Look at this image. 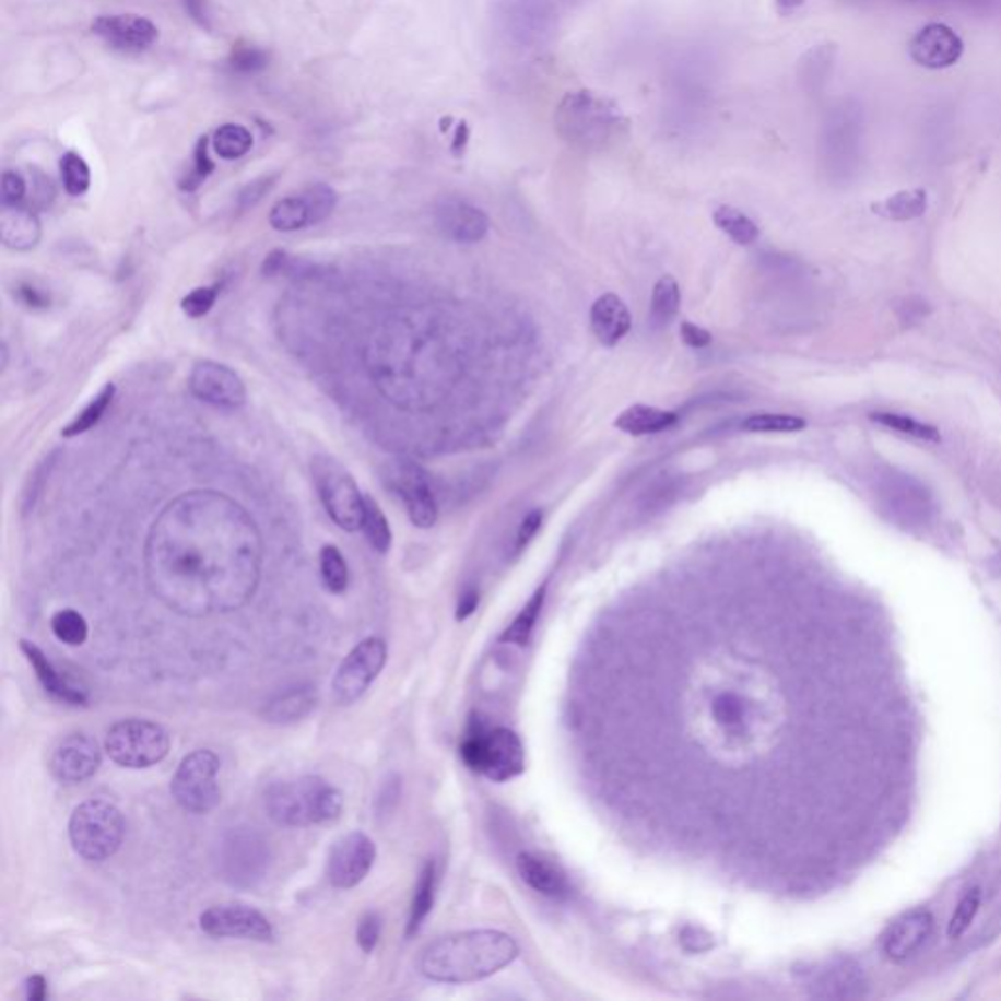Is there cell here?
Here are the masks:
<instances>
[{
    "label": "cell",
    "mask_w": 1001,
    "mask_h": 1001,
    "mask_svg": "<svg viewBox=\"0 0 1001 1001\" xmlns=\"http://www.w3.org/2000/svg\"><path fill=\"white\" fill-rule=\"evenodd\" d=\"M376 857V844L364 832L343 835L327 857V881L337 891H351L368 876Z\"/></svg>",
    "instance_id": "2e32d148"
},
{
    "label": "cell",
    "mask_w": 1001,
    "mask_h": 1001,
    "mask_svg": "<svg viewBox=\"0 0 1001 1001\" xmlns=\"http://www.w3.org/2000/svg\"><path fill=\"white\" fill-rule=\"evenodd\" d=\"M436 225L452 242L478 243L487 235L490 220L478 205L460 198H446L436 208Z\"/></svg>",
    "instance_id": "44dd1931"
},
{
    "label": "cell",
    "mask_w": 1001,
    "mask_h": 1001,
    "mask_svg": "<svg viewBox=\"0 0 1001 1001\" xmlns=\"http://www.w3.org/2000/svg\"><path fill=\"white\" fill-rule=\"evenodd\" d=\"M264 808L274 824L309 827L329 824L341 816L343 794L329 780L306 775L272 782L264 792Z\"/></svg>",
    "instance_id": "5b68a950"
},
{
    "label": "cell",
    "mask_w": 1001,
    "mask_h": 1001,
    "mask_svg": "<svg viewBox=\"0 0 1001 1001\" xmlns=\"http://www.w3.org/2000/svg\"><path fill=\"white\" fill-rule=\"evenodd\" d=\"M26 998L30 1001H44L47 998V982L42 974H34L26 980Z\"/></svg>",
    "instance_id": "6125c7cd"
},
{
    "label": "cell",
    "mask_w": 1001,
    "mask_h": 1001,
    "mask_svg": "<svg viewBox=\"0 0 1001 1001\" xmlns=\"http://www.w3.org/2000/svg\"><path fill=\"white\" fill-rule=\"evenodd\" d=\"M631 327V311L616 294H604L591 307V329L603 346H616Z\"/></svg>",
    "instance_id": "cb8c5ba5"
},
{
    "label": "cell",
    "mask_w": 1001,
    "mask_h": 1001,
    "mask_svg": "<svg viewBox=\"0 0 1001 1001\" xmlns=\"http://www.w3.org/2000/svg\"><path fill=\"white\" fill-rule=\"evenodd\" d=\"M710 718L718 730L728 735H740L751 722V705L733 688L718 691L710 700Z\"/></svg>",
    "instance_id": "f546056e"
},
{
    "label": "cell",
    "mask_w": 1001,
    "mask_h": 1001,
    "mask_svg": "<svg viewBox=\"0 0 1001 1001\" xmlns=\"http://www.w3.org/2000/svg\"><path fill=\"white\" fill-rule=\"evenodd\" d=\"M61 178L67 195L83 196L91 186V168L81 155L66 153L61 158Z\"/></svg>",
    "instance_id": "ee69618b"
},
{
    "label": "cell",
    "mask_w": 1001,
    "mask_h": 1001,
    "mask_svg": "<svg viewBox=\"0 0 1001 1001\" xmlns=\"http://www.w3.org/2000/svg\"><path fill=\"white\" fill-rule=\"evenodd\" d=\"M317 693L314 686H296L270 698L262 708L264 722L286 726L304 720L316 710Z\"/></svg>",
    "instance_id": "484cf974"
},
{
    "label": "cell",
    "mask_w": 1001,
    "mask_h": 1001,
    "mask_svg": "<svg viewBox=\"0 0 1001 1001\" xmlns=\"http://www.w3.org/2000/svg\"><path fill=\"white\" fill-rule=\"evenodd\" d=\"M287 264H290V257L284 250H272L262 262V274L264 276H276V274L286 272Z\"/></svg>",
    "instance_id": "91938a15"
},
{
    "label": "cell",
    "mask_w": 1001,
    "mask_h": 1001,
    "mask_svg": "<svg viewBox=\"0 0 1001 1001\" xmlns=\"http://www.w3.org/2000/svg\"><path fill=\"white\" fill-rule=\"evenodd\" d=\"M26 180L20 177L14 170H7L2 175V204L20 205V202L26 198Z\"/></svg>",
    "instance_id": "f5cc1de1"
},
{
    "label": "cell",
    "mask_w": 1001,
    "mask_h": 1001,
    "mask_svg": "<svg viewBox=\"0 0 1001 1001\" xmlns=\"http://www.w3.org/2000/svg\"><path fill=\"white\" fill-rule=\"evenodd\" d=\"M679 421L675 411L668 409L649 408V405H632L624 409L614 421V427L631 436L659 435L673 427Z\"/></svg>",
    "instance_id": "f1b7e54d"
},
{
    "label": "cell",
    "mask_w": 1001,
    "mask_h": 1001,
    "mask_svg": "<svg viewBox=\"0 0 1001 1001\" xmlns=\"http://www.w3.org/2000/svg\"><path fill=\"white\" fill-rule=\"evenodd\" d=\"M220 296V286L196 287L190 294H186L180 302V307L186 316L192 319L208 316L214 307L215 299Z\"/></svg>",
    "instance_id": "681fc988"
},
{
    "label": "cell",
    "mask_w": 1001,
    "mask_h": 1001,
    "mask_svg": "<svg viewBox=\"0 0 1001 1001\" xmlns=\"http://www.w3.org/2000/svg\"><path fill=\"white\" fill-rule=\"evenodd\" d=\"M869 417L876 425L891 428L898 435L911 436V438L926 440V443H941L939 428L928 425V423H921L918 419H911L908 415H902V413H891V411H876V413H871Z\"/></svg>",
    "instance_id": "8d00e7d4"
},
{
    "label": "cell",
    "mask_w": 1001,
    "mask_h": 1001,
    "mask_svg": "<svg viewBox=\"0 0 1001 1001\" xmlns=\"http://www.w3.org/2000/svg\"><path fill=\"white\" fill-rule=\"evenodd\" d=\"M20 649L28 659L30 666L36 673L39 685L44 686L47 695L54 696L59 703H66L71 706L89 705V695L81 686L73 685L66 675L59 673V669L49 661L42 648H37L34 641L20 640Z\"/></svg>",
    "instance_id": "603a6c76"
},
{
    "label": "cell",
    "mask_w": 1001,
    "mask_h": 1001,
    "mask_svg": "<svg viewBox=\"0 0 1001 1001\" xmlns=\"http://www.w3.org/2000/svg\"><path fill=\"white\" fill-rule=\"evenodd\" d=\"M269 222L272 225V229L282 233L299 232V229H306L309 225H314L311 208L307 204L304 192L299 196L282 198L280 202L272 205Z\"/></svg>",
    "instance_id": "d6a6232c"
},
{
    "label": "cell",
    "mask_w": 1001,
    "mask_h": 1001,
    "mask_svg": "<svg viewBox=\"0 0 1001 1001\" xmlns=\"http://www.w3.org/2000/svg\"><path fill=\"white\" fill-rule=\"evenodd\" d=\"M470 143V126L466 121H458L456 126L455 138H452V155L455 157H462L464 155L466 148Z\"/></svg>",
    "instance_id": "be15d7a7"
},
{
    "label": "cell",
    "mask_w": 1001,
    "mask_h": 1001,
    "mask_svg": "<svg viewBox=\"0 0 1001 1001\" xmlns=\"http://www.w3.org/2000/svg\"><path fill=\"white\" fill-rule=\"evenodd\" d=\"M679 307H681V287H679L678 280L666 274L656 282L653 294H651V311H649L651 325L656 329L668 327L678 317Z\"/></svg>",
    "instance_id": "836d02e7"
},
{
    "label": "cell",
    "mask_w": 1001,
    "mask_h": 1001,
    "mask_svg": "<svg viewBox=\"0 0 1001 1001\" xmlns=\"http://www.w3.org/2000/svg\"><path fill=\"white\" fill-rule=\"evenodd\" d=\"M250 148H252V136L245 126L225 123L215 131L214 149L222 158H227V161L242 158L243 155L249 153Z\"/></svg>",
    "instance_id": "b9f144b4"
},
{
    "label": "cell",
    "mask_w": 1001,
    "mask_h": 1001,
    "mask_svg": "<svg viewBox=\"0 0 1001 1001\" xmlns=\"http://www.w3.org/2000/svg\"><path fill=\"white\" fill-rule=\"evenodd\" d=\"M304 196H306L307 204L311 208L314 225L325 222L329 215L333 214L334 208H337V200H339L333 188L327 185L309 186Z\"/></svg>",
    "instance_id": "c3c4849f"
},
{
    "label": "cell",
    "mask_w": 1001,
    "mask_h": 1001,
    "mask_svg": "<svg viewBox=\"0 0 1001 1001\" xmlns=\"http://www.w3.org/2000/svg\"><path fill=\"white\" fill-rule=\"evenodd\" d=\"M116 396V386L114 384H106L103 390L98 391L89 403L86 408L76 413V417L67 425L61 435L66 438H74V436L84 435L89 433L91 428L96 427L101 423V419L106 415V411L111 405V399Z\"/></svg>",
    "instance_id": "d590c367"
},
{
    "label": "cell",
    "mask_w": 1001,
    "mask_h": 1001,
    "mask_svg": "<svg viewBox=\"0 0 1001 1001\" xmlns=\"http://www.w3.org/2000/svg\"><path fill=\"white\" fill-rule=\"evenodd\" d=\"M56 456L57 455L47 456L46 460H42V462L37 464L36 470H34V473L30 475L28 483H26V487H24V495H22V509H24V513H30V510L34 509L37 497L42 495V490H44V483L47 482L49 473H51L54 466H56Z\"/></svg>",
    "instance_id": "f907efd6"
},
{
    "label": "cell",
    "mask_w": 1001,
    "mask_h": 1001,
    "mask_svg": "<svg viewBox=\"0 0 1001 1001\" xmlns=\"http://www.w3.org/2000/svg\"><path fill=\"white\" fill-rule=\"evenodd\" d=\"M835 56V46L822 44L810 47L798 61V83L808 96H820L824 93L825 84L829 83V76L834 73Z\"/></svg>",
    "instance_id": "83f0119b"
},
{
    "label": "cell",
    "mask_w": 1001,
    "mask_h": 1001,
    "mask_svg": "<svg viewBox=\"0 0 1001 1001\" xmlns=\"http://www.w3.org/2000/svg\"><path fill=\"white\" fill-rule=\"evenodd\" d=\"M681 339L691 349H705V346L713 343V334L708 333L703 327L691 323V321L681 323Z\"/></svg>",
    "instance_id": "9f6ffc18"
},
{
    "label": "cell",
    "mask_w": 1001,
    "mask_h": 1001,
    "mask_svg": "<svg viewBox=\"0 0 1001 1001\" xmlns=\"http://www.w3.org/2000/svg\"><path fill=\"white\" fill-rule=\"evenodd\" d=\"M0 237L4 247L12 250L36 249L42 239V223L34 212L20 205H2Z\"/></svg>",
    "instance_id": "d4e9b609"
},
{
    "label": "cell",
    "mask_w": 1001,
    "mask_h": 1001,
    "mask_svg": "<svg viewBox=\"0 0 1001 1001\" xmlns=\"http://www.w3.org/2000/svg\"><path fill=\"white\" fill-rule=\"evenodd\" d=\"M517 869L520 879L527 882L532 891L554 899L569 896V884L564 872L556 869L552 862L544 861L537 855L522 853L517 861Z\"/></svg>",
    "instance_id": "4316f807"
},
{
    "label": "cell",
    "mask_w": 1001,
    "mask_h": 1001,
    "mask_svg": "<svg viewBox=\"0 0 1001 1001\" xmlns=\"http://www.w3.org/2000/svg\"><path fill=\"white\" fill-rule=\"evenodd\" d=\"M217 859L223 881L237 888H255L269 874L272 853L262 835L237 827L223 835Z\"/></svg>",
    "instance_id": "8fae6325"
},
{
    "label": "cell",
    "mask_w": 1001,
    "mask_h": 1001,
    "mask_svg": "<svg viewBox=\"0 0 1001 1001\" xmlns=\"http://www.w3.org/2000/svg\"><path fill=\"white\" fill-rule=\"evenodd\" d=\"M101 765V745L93 735L83 732L71 733L57 743L47 763L51 777L66 787H74L84 780L93 779Z\"/></svg>",
    "instance_id": "e0dca14e"
},
{
    "label": "cell",
    "mask_w": 1001,
    "mask_h": 1001,
    "mask_svg": "<svg viewBox=\"0 0 1001 1001\" xmlns=\"http://www.w3.org/2000/svg\"><path fill=\"white\" fill-rule=\"evenodd\" d=\"M16 296L30 309H46V307H49V296H47L46 292L37 290L34 284H20L19 290H16Z\"/></svg>",
    "instance_id": "680465c9"
},
{
    "label": "cell",
    "mask_w": 1001,
    "mask_h": 1001,
    "mask_svg": "<svg viewBox=\"0 0 1001 1001\" xmlns=\"http://www.w3.org/2000/svg\"><path fill=\"white\" fill-rule=\"evenodd\" d=\"M462 759L472 770L495 782L515 779L525 769V747L507 728L478 730L462 745Z\"/></svg>",
    "instance_id": "30bf717a"
},
{
    "label": "cell",
    "mask_w": 1001,
    "mask_h": 1001,
    "mask_svg": "<svg viewBox=\"0 0 1001 1001\" xmlns=\"http://www.w3.org/2000/svg\"><path fill=\"white\" fill-rule=\"evenodd\" d=\"M362 532L364 537L368 540L370 544L378 554H388L391 547V529L390 522L386 519L384 510L380 509V505L376 501L372 499L370 495H366L364 499V519H362Z\"/></svg>",
    "instance_id": "74e56055"
},
{
    "label": "cell",
    "mask_w": 1001,
    "mask_h": 1001,
    "mask_svg": "<svg viewBox=\"0 0 1001 1001\" xmlns=\"http://www.w3.org/2000/svg\"><path fill=\"white\" fill-rule=\"evenodd\" d=\"M259 572V542L249 529H158L149 544V587L185 616L242 609Z\"/></svg>",
    "instance_id": "6da1fadb"
},
{
    "label": "cell",
    "mask_w": 1001,
    "mask_h": 1001,
    "mask_svg": "<svg viewBox=\"0 0 1001 1001\" xmlns=\"http://www.w3.org/2000/svg\"><path fill=\"white\" fill-rule=\"evenodd\" d=\"M311 475L319 501L334 525L346 532L361 530L366 495H362L349 470L329 456H316Z\"/></svg>",
    "instance_id": "ba28073f"
},
{
    "label": "cell",
    "mask_w": 1001,
    "mask_h": 1001,
    "mask_svg": "<svg viewBox=\"0 0 1001 1001\" xmlns=\"http://www.w3.org/2000/svg\"><path fill=\"white\" fill-rule=\"evenodd\" d=\"M188 386L195 398L215 408L239 409L247 401L242 376L220 362H196Z\"/></svg>",
    "instance_id": "ac0fdd59"
},
{
    "label": "cell",
    "mask_w": 1001,
    "mask_h": 1001,
    "mask_svg": "<svg viewBox=\"0 0 1001 1001\" xmlns=\"http://www.w3.org/2000/svg\"><path fill=\"white\" fill-rule=\"evenodd\" d=\"M542 510H530L529 515L520 522L519 532H517V552L529 546L530 540L537 537L538 530L542 527Z\"/></svg>",
    "instance_id": "db71d44e"
},
{
    "label": "cell",
    "mask_w": 1001,
    "mask_h": 1001,
    "mask_svg": "<svg viewBox=\"0 0 1001 1001\" xmlns=\"http://www.w3.org/2000/svg\"><path fill=\"white\" fill-rule=\"evenodd\" d=\"M435 894L436 864L433 861H428L423 867L421 874H419L417 886H415V894H413V902H411V909H409L405 935L413 937L419 929L423 928L425 919H427L431 909L435 906Z\"/></svg>",
    "instance_id": "1f68e13d"
},
{
    "label": "cell",
    "mask_w": 1001,
    "mask_h": 1001,
    "mask_svg": "<svg viewBox=\"0 0 1001 1001\" xmlns=\"http://www.w3.org/2000/svg\"><path fill=\"white\" fill-rule=\"evenodd\" d=\"M0 354H2V364L0 366H2V370H7V364H9V346L7 344H2V353Z\"/></svg>",
    "instance_id": "003e7915"
},
{
    "label": "cell",
    "mask_w": 1001,
    "mask_h": 1001,
    "mask_svg": "<svg viewBox=\"0 0 1001 1001\" xmlns=\"http://www.w3.org/2000/svg\"><path fill=\"white\" fill-rule=\"evenodd\" d=\"M399 798V780L396 777H390V779L384 782V787L380 788V794L376 798V808H378V816H388L391 810H393V804L398 802Z\"/></svg>",
    "instance_id": "6f0895ef"
},
{
    "label": "cell",
    "mask_w": 1001,
    "mask_h": 1001,
    "mask_svg": "<svg viewBox=\"0 0 1001 1001\" xmlns=\"http://www.w3.org/2000/svg\"><path fill=\"white\" fill-rule=\"evenodd\" d=\"M743 431L761 435H788L806 428V421L788 413H753L742 423Z\"/></svg>",
    "instance_id": "60d3db41"
},
{
    "label": "cell",
    "mask_w": 1001,
    "mask_h": 1001,
    "mask_svg": "<svg viewBox=\"0 0 1001 1001\" xmlns=\"http://www.w3.org/2000/svg\"><path fill=\"white\" fill-rule=\"evenodd\" d=\"M272 185H274V177L255 180L252 185L243 190L242 196H239V205H242L243 210L252 208V205L262 200V196L269 195L270 186Z\"/></svg>",
    "instance_id": "11a10c76"
},
{
    "label": "cell",
    "mask_w": 1001,
    "mask_h": 1001,
    "mask_svg": "<svg viewBox=\"0 0 1001 1001\" xmlns=\"http://www.w3.org/2000/svg\"><path fill=\"white\" fill-rule=\"evenodd\" d=\"M544 597H546V587H540L537 593L530 597L529 603L525 604V609L517 614V619L510 622L509 628L503 632L501 641L525 646L530 640L532 631L537 626L540 611H542V604H544Z\"/></svg>",
    "instance_id": "ab89813d"
},
{
    "label": "cell",
    "mask_w": 1001,
    "mask_h": 1001,
    "mask_svg": "<svg viewBox=\"0 0 1001 1001\" xmlns=\"http://www.w3.org/2000/svg\"><path fill=\"white\" fill-rule=\"evenodd\" d=\"M198 923L205 935L215 939H247L257 943H272L276 937L270 919L262 911L237 902L217 904L205 909Z\"/></svg>",
    "instance_id": "5bb4252c"
},
{
    "label": "cell",
    "mask_w": 1001,
    "mask_h": 1001,
    "mask_svg": "<svg viewBox=\"0 0 1001 1001\" xmlns=\"http://www.w3.org/2000/svg\"><path fill=\"white\" fill-rule=\"evenodd\" d=\"M93 32L121 51H143L155 44L158 30L151 20L136 14L101 16L93 22Z\"/></svg>",
    "instance_id": "7402d4cb"
},
{
    "label": "cell",
    "mask_w": 1001,
    "mask_h": 1001,
    "mask_svg": "<svg viewBox=\"0 0 1001 1001\" xmlns=\"http://www.w3.org/2000/svg\"><path fill=\"white\" fill-rule=\"evenodd\" d=\"M589 0H493V30L517 51H540L556 42L557 32Z\"/></svg>",
    "instance_id": "277c9868"
},
{
    "label": "cell",
    "mask_w": 1001,
    "mask_h": 1001,
    "mask_svg": "<svg viewBox=\"0 0 1001 1001\" xmlns=\"http://www.w3.org/2000/svg\"><path fill=\"white\" fill-rule=\"evenodd\" d=\"M519 955L515 939L478 929L440 937L419 955V973L433 982L468 984L490 978Z\"/></svg>",
    "instance_id": "7a4b0ae2"
},
{
    "label": "cell",
    "mask_w": 1001,
    "mask_h": 1001,
    "mask_svg": "<svg viewBox=\"0 0 1001 1001\" xmlns=\"http://www.w3.org/2000/svg\"><path fill=\"white\" fill-rule=\"evenodd\" d=\"M928 192L921 188H911L874 202L872 212L891 222H911L928 212Z\"/></svg>",
    "instance_id": "4dcf8cb0"
},
{
    "label": "cell",
    "mask_w": 1001,
    "mask_h": 1001,
    "mask_svg": "<svg viewBox=\"0 0 1001 1001\" xmlns=\"http://www.w3.org/2000/svg\"><path fill=\"white\" fill-rule=\"evenodd\" d=\"M319 572H321L325 589L329 593L343 594L349 589L351 574H349L346 560L341 554V550L333 546V544H327V546L321 547V552H319Z\"/></svg>",
    "instance_id": "f35d334b"
},
{
    "label": "cell",
    "mask_w": 1001,
    "mask_h": 1001,
    "mask_svg": "<svg viewBox=\"0 0 1001 1001\" xmlns=\"http://www.w3.org/2000/svg\"><path fill=\"white\" fill-rule=\"evenodd\" d=\"M380 935V914H376V911H366V914L362 916L361 921H358V928H356V943H358V946H361L366 955H370L372 951L378 946Z\"/></svg>",
    "instance_id": "816d5d0a"
},
{
    "label": "cell",
    "mask_w": 1001,
    "mask_h": 1001,
    "mask_svg": "<svg viewBox=\"0 0 1001 1001\" xmlns=\"http://www.w3.org/2000/svg\"><path fill=\"white\" fill-rule=\"evenodd\" d=\"M933 928L935 919L929 909H909L894 919L882 935V951L892 963H904L928 943Z\"/></svg>",
    "instance_id": "d6986e66"
},
{
    "label": "cell",
    "mask_w": 1001,
    "mask_h": 1001,
    "mask_svg": "<svg viewBox=\"0 0 1001 1001\" xmlns=\"http://www.w3.org/2000/svg\"><path fill=\"white\" fill-rule=\"evenodd\" d=\"M554 126L560 140L569 148L597 153L621 140L628 131V118L609 96L584 89L560 101Z\"/></svg>",
    "instance_id": "3957f363"
},
{
    "label": "cell",
    "mask_w": 1001,
    "mask_h": 1001,
    "mask_svg": "<svg viewBox=\"0 0 1001 1001\" xmlns=\"http://www.w3.org/2000/svg\"><path fill=\"white\" fill-rule=\"evenodd\" d=\"M188 16L198 22L202 28L210 30V12H208V0H182Z\"/></svg>",
    "instance_id": "94428289"
},
{
    "label": "cell",
    "mask_w": 1001,
    "mask_h": 1001,
    "mask_svg": "<svg viewBox=\"0 0 1001 1001\" xmlns=\"http://www.w3.org/2000/svg\"><path fill=\"white\" fill-rule=\"evenodd\" d=\"M386 661L388 646L381 638L370 636L356 644L334 673L331 683L334 700L343 706L354 705L370 688L372 683L380 678Z\"/></svg>",
    "instance_id": "7c38bea8"
},
{
    "label": "cell",
    "mask_w": 1001,
    "mask_h": 1001,
    "mask_svg": "<svg viewBox=\"0 0 1001 1001\" xmlns=\"http://www.w3.org/2000/svg\"><path fill=\"white\" fill-rule=\"evenodd\" d=\"M104 751L123 769H149L167 757L170 735L157 722L128 718L108 730Z\"/></svg>",
    "instance_id": "52a82bcc"
},
{
    "label": "cell",
    "mask_w": 1001,
    "mask_h": 1001,
    "mask_svg": "<svg viewBox=\"0 0 1001 1001\" xmlns=\"http://www.w3.org/2000/svg\"><path fill=\"white\" fill-rule=\"evenodd\" d=\"M773 2H775V10L779 12L780 16H790V14H794L806 4V0H773Z\"/></svg>",
    "instance_id": "e7e4bbea"
},
{
    "label": "cell",
    "mask_w": 1001,
    "mask_h": 1001,
    "mask_svg": "<svg viewBox=\"0 0 1001 1001\" xmlns=\"http://www.w3.org/2000/svg\"><path fill=\"white\" fill-rule=\"evenodd\" d=\"M391 492L403 501L409 519L417 529H431L438 519V505L427 472L411 460L391 462L386 473Z\"/></svg>",
    "instance_id": "9a60e30c"
},
{
    "label": "cell",
    "mask_w": 1001,
    "mask_h": 1001,
    "mask_svg": "<svg viewBox=\"0 0 1001 1001\" xmlns=\"http://www.w3.org/2000/svg\"><path fill=\"white\" fill-rule=\"evenodd\" d=\"M220 767V757L212 750L188 753L170 780V794L178 806L195 816L214 812L222 802V788L217 782Z\"/></svg>",
    "instance_id": "9c48e42d"
},
{
    "label": "cell",
    "mask_w": 1001,
    "mask_h": 1001,
    "mask_svg": "<svg viewBox=\"0 0 1001 1001\" xmlns=\"http://www.w3.org/2000/svg\"><path fill=\"white\" fill-rule=\"evenodd\" d=\"M51 632L67 646H83L89 638V624L81 612L63 609L51 616Z\"/></svg>",
    "instance_id": "7bdbcfd3"
},
{
    "label": "cell",
    "mask_w": 1001,
    "mask_h": 1001,
    "mask_svg": "<svg viewBox=\"0 0 1001 1001\" xmlns=\"http://www.w3.org/2000/svg\"><path fill=\"white\" fill-rule=\"evenodd\" d=\"M965 44L955 30L945 24H928L909 42V57L926 69H946L958 63Z\"/></svg>",
    "instance_id": "ffe728a7"
},
{
    "label": "cell",
    "mask_w": 1001,
    "mask_h": 1001,
    "mask_svg": "<svg viewBox=\"0 0 1001 1001\" xmlns=\"http://www.w3.org/2000/svg\"><path fill=\"white\" fill-rule=\"evenodd\" d=\"M267 66H269V54L262 51L260 47H233L232 57H229V67H232V71H235V73H259V71H262Z\"/></svg>",
    "instance_id": "7dc6e473"
},
{
    "label": "cell",
    "mask_w": 1001,
    "mask_h": 1001,
    "mask_svg": "<svg viewBox=\"0 0 1001 1001\" xmlns=\"http://www.w3.org/2000/svg\"><path fill=\"white\" fill-rule=\"evenodd\" d=\"M713 220H715L716 227L738 245H751L759 237V227L755 225V222L732 205L716 208Z\"/></svg>",
    "instance_id": "e575fe53"
},
{
    "label": "cell",
    "mask_w": 1001,
    "mask_h": 1001,
    "mask_svg": "<svg viewBox=\"0 0 1001 1001\" xmlns=\"http://www.w3.org/2000/svg\"><path fill=\"white\" fill-rule=\"evenodd\" d=\"M862 138L861 108L841 103L825 114L820 131V157L827 167L849 168L859 158Z\"/></svg>",
    "instance_id": "4fadbf2b"
},
{
    "label": "cell",
    "mask_w": 1001,
    "mask_h": 1001,
    "mask_svg": "<svg viewBox=\"0 0 1001 1001\" xmlns=\"http://www.w3.org/2000/svg\"><path fill=\"white\" fill-rule=\"evenodd\" d=\"M478 601H480V597H478L475 591L466 593L460 604H458V619H466L468 614H472V612L475 611V607H478Z\"/></svg>",
    "instance_id": "03108f58"
},
{
    "label": "cell",
    "mask_w": 1001,
    "mask_h": 1001,
    "mask_svg": "<svg viewBox=\"0 0 1001 1001\" xmlns=\"http://www.w3.org/2000/svg\"><path fill=\"white\" fill-rule=\"evenodd\" d=\"M126 820L120 808L106 800H86L74 808L69 820V839L74 853L84 861L104 862L120 851Z\"/></svg>",
    "instance_id": "8992f818"
},
{
    "label": "cell",
    "mask_w": 1001,
    "mask_h": 1001,
    "mask_svg": "<svg viewBox=\"0 0 1001 1001\" xmlns=\"http://www.w3.org/2000/svg\"><path fill=\"white\" fill-rule=\"evenodd\" d=\"M214 161L208 153V138H200L195 149V167L180 180V190L195 192L196 188L214 173Z\"/></svg>",
    "instance_id": "bcb514c9"
},
{
    "label": "cell",
    "mask_w": 1001,
    "mask_h": 1001,
    "mask_svg": "<svg viewBox=\"0 0 1001 1001\" xmlns=\"http://www.w3.org/2000/svg\"><path fill=\"white\" fill-rule=\"evenodd\" d=\"M980 898H982V894H980L978 888L966 892L963 899L958 902L955 914H953V918H951V923H949V929H946L949 939L956 941V939H961V937L965 935L966 929L973 926L974 918H976V914H978V909H980Z\"/></svg>",
    "instance_id": "f6af8a7d"
}]
</instances>
